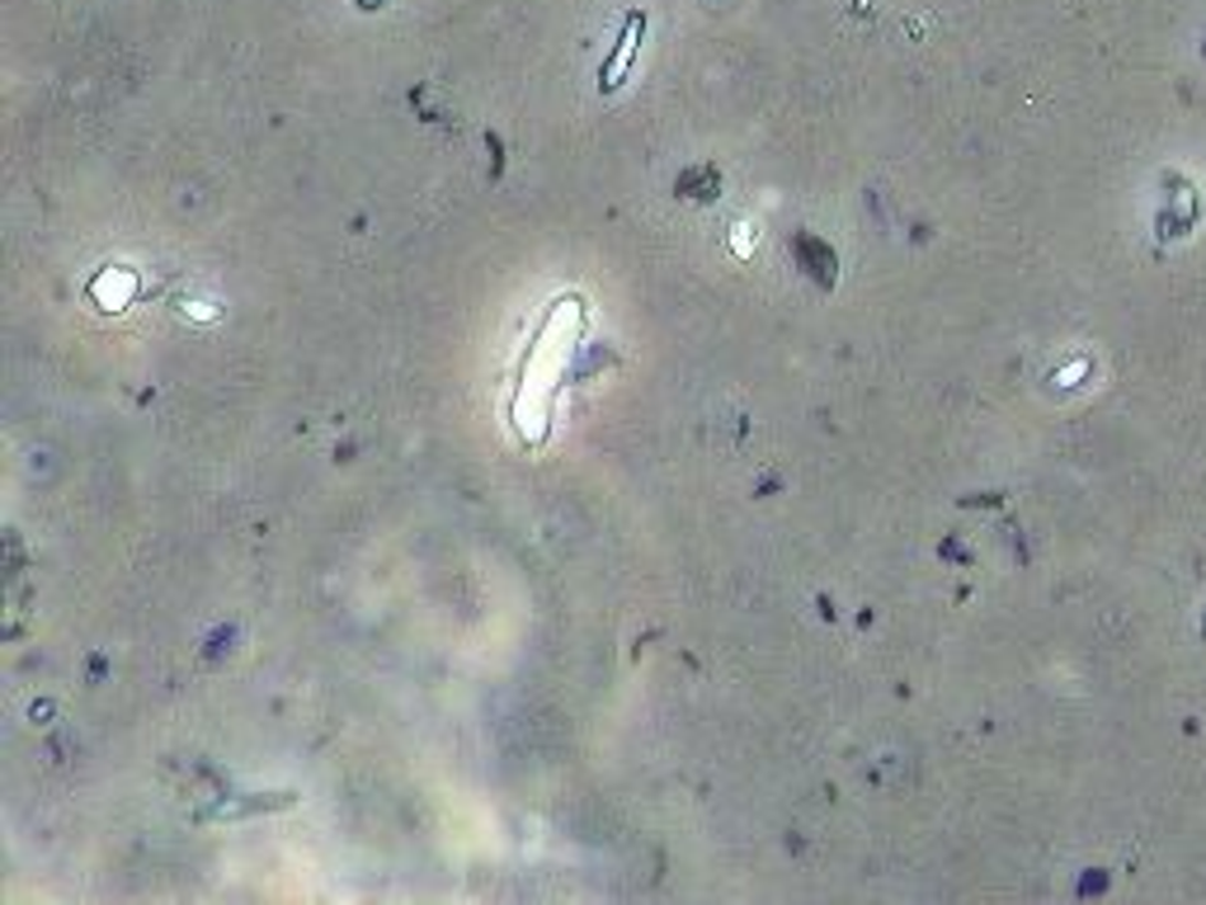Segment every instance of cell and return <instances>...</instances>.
<instances>
[{
  "mask_svg": "<svg viewBox=\"0 0 1206 905\" xmlns=\"http://www.w3.org/2000/svg\"><path fill=\"white\" fill-rule=\"evenodd\" d=\"M636 33H642V14H632V20H627L623 43H617V52L609 57V66H603V91H613V85L623 81V71H627V62H632V48H636Z\"/></svg>",
  "mask_w": 1206,
  "mask_h": 905,
  "instance_id": "6da1fadb",
  "label": "cell"
}]
</instances>
